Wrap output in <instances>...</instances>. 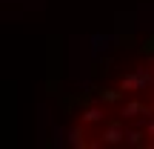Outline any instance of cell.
<instances>
[{
  "label": "cell",
  "mask_w": 154,
  "mask_h": 149,
  "mask_svg": "<svg viewBox=\"0 0 154 149\" xmlns=\"http://www.w3.org/2000/svg\"><path fill=\"white\" fill-rule=\"evenodd\" d=\"M100 118H103L100 112H86V121H88V123H91V121H100Z\"/></svg>",
  "instance_id": "obj_2"
},
{
  "label": "cell",
  "mask_w": 154,
  "mask_h": 149,
  "mask_svg": "<svg viewBox=\"0 0 154 149\" xmlns=\"http://www.w3.org/2000/svg\"><path fill=\"white\" fill-rule=\"evenodd\" d=\"M140 112H146V106L140 103V100H128V103L123 106V118H137Z\"/></svg>",
  "instance_id": "obj_1"
}]
</instances>
